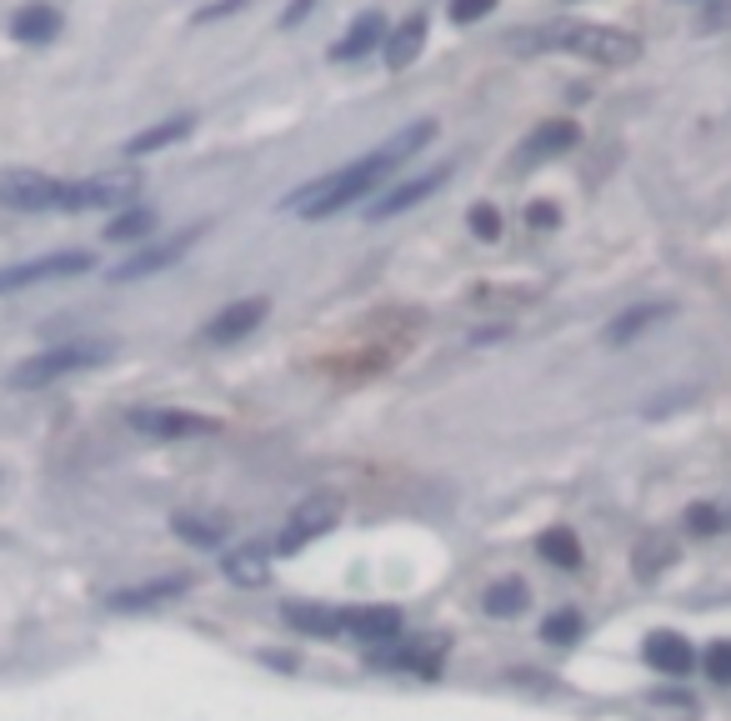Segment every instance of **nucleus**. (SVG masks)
I'll return each mask as SVG.
<instances>
[{"label": "nucleus", "instance_id": "obj_1", "mask_svg": "<svg viewBox=\"0 0 731 721\" xmlns=\"http://www.w3.org/2000/svg\"><path fill=\"white\" fill-rule=\"evenodd\" d=\"M512 51H522V55L567 51V55H581V61H596V66H632V61H642V41L632 31L596 25V21H571V15L512 31Z\"/></svg>", "mask_w": 731, "mask_h": 721}, {"label": "nucleus", "instance_id": "obj_2", "mask_svg": "<svg viewBox=\"0 0 731 721\" xmlns=\"http://www.w3.org/2000/svg\"><path fill=\"white\" fill-rule=\"evenodd\" d=\"M396 171L391 155L372 151V155H361V161L341 165V171L321 175V181H311V186L291 191V196L281 201V211H291V216H307V220H321V216H336V211L356 206V201H366L376 186H381L386 175Z\"/></svg>", "mask_w": 731, "mask_h": 721}, {"label": "nucleus", "instance_id": "obj_3", "mask_svg": "<svg viewBox=\"0 0 731 721\" xmlns=\"http://www.w3.org/2000/svg\"><path fill=\"white\" fill-rule=\"evenodd\" d=\"M146 175L136 165H110L100 175H86V181H71L66 196H61V211H126L136 206Z\"/></svg>", "mask_w": 731, "mask_h": 721}, {"label": "nucleus", "instance_id": "obj_4", "mask_svg": "<svg viewBox=\"0 0 731 721\" xmlns=\"http://www.w3.org/2000/svg\"><path fill=\"white\" fill-rule=\"evenodd\" d=\"M106 356H110L106 341H71V346H51V351H41V356L21 360V366L11 372V386H21V391H31V386H51V381H61V376L90 372V366H100Z\"/></svg>", "mask_w": 731, "mask_h": 721}, {"label": "nucleus", "instance_id": "obj_5", "mask_svg": "<svg viewBox=\"0 0 731 721\" xmlns=\"http://www.w3.org/2000/svg\"><path fill=\"white\" fill-rule=\"evenodd\" d=\"M341 521V496L336 492H316L286 516L281 536H276V557H291V551H307L316 536H326Z\"/></svg>", "mask_w": 731, "mask_h": 721}, {"label": "nucleus", "instance_id": "obj_6", "mask_svg": "<svg viewBox=\"0 0 731 721\" xmlns=\"http://www.w3.org/2000/svg\"><path fill=\"white\" fill-rule=\"evenodd\" d=\"M61 196H66V181L45 171H31V165L0 171V206L6 211H61Z\"/></svg>", "mask_w": 731, "mask_h": 721}, {"label": "nucleus", "instance_id": "obj_7", "mask_svg": "<svg viewBox=\"0 0 731 721\" xmlns=\"http://www.w3.org/2000/svg\"><path fill=\"white\" fill-rule=\"evenodd\" d=\"M126 427L151 441H191V437H216L221 421L196 416V411H171V406H131L126 411Z\"/></svg>", "mask_w": 731, "mask_h": 721}, {"label": "nucleus", "instance_id": "obj_8", "mask_svg": "<svg viewBox=\"0 0 731 721\" xmlns=\"http://www.w3.org/2000/svg\"><path fill=\"white\" fill-rule=\"evenodd\" d=\"M96 266L90 251H51V256H35V261H21L11 271H0V295L25 291V286H45V281H71V276H86Z\"/></svg>", "mask_w": 731, "mask_h": 721}, {"label": "nucleus", "instance_id": "obj_9", "mask_svg": "<svg viewBox=\"0 0 731 721\" xmlns=\"http://www.w3.org/2000/svg\"><path fill=\"white\" fill-rule=\"evenodd\" d=\"M191 240H196V230H181V236H171V240H155V246H141V251H136L131 261H120L116 271H110V281H116V286H126V281H141V276L171 271V266L191 251Z\"/></svg>", "mask_w": 731, "mask_h": 721}, {"label": "nucleus", "instance_id": "obj_10", "mask_svg": "<svg viewBox=\"0 0 731 721\" xmlns=\"http://www.w3.org/2000/svg\"><path fill=\"white\" fill-rule=\"evenodd\" d=\"M186 591H191V577H186V571H171V577L141 581V587L110 591V596H106V606H110V612H151V606H165V601L186 596Z\"/></svg>", "mask_w": 731, "mask_h": 721}, {"label": "nucleus", "instance_id": "obj_11", "mask_svg": "<svg viewBox=\"0 0 731 721\" xmlns=\"http://www.w3.org/2000/svg\"><path fill=\"white\" fill-rule=\"evenodd\" d=\"M451 171H456V165H437V171H426V175H411V181H401V186H391L386 191V201H376L372 211H366V216L372 220H386V216H401V211H411V206H421L426 196H437L441 186H447L451 181Z\"/></svg>", "mask_w": 731, "mask_h": 721}, {"label": "nucleus", "instance_id": "obj_12", "mask_svg": "<svg viewBox=\"0 0 731 721\" xmlns=\"http://www.w3.org/2000/svg\"><path fill=\"white\" fill-rule=\"evenodd\" d=\"M261 321H266V295H251V301H236V306H226L221 316H211L206 331H201V341H211V346H230V341L251 336Z\"/></svg>", "mask_w": 731, "mask_h": 721}, {"label": "nucleus", "instance_id": "obj_13", "mask_svg": "<svg viewBox=\"0 0 731 721\" xmlns=\"http://www.w3.org/2000/svg\"><path fill=\"white\" fill-rule=\"evenodd\" d=\"M271 561H276V541H246V547L221 557V571L236 587H266L271 581Z\"/></svg>", "mask_w": 731, "mask_h": 721}, {"label": "nucleus", "instance_id": "obj_14", "mask_svg": "<svg viewBox=\"0 0 731 721\" xmlns=\"http://www.w3.org/2000/svg\"><path fill=\"white\" fill-rule=\"evenodd\" d=\"M581 141V131H577V120H541L531 136L522 141V165H541V161H551V155H561V151H571V146Z\"/></svg>", "mask_w": 731, "mask_h": 721}, {"label": "nucleus", "instance_id": "obj_15", "mask_svg": "<svg viewBox=\"0 0 731 721\" xmlns=\"http://www.w3.org/2000/svg\"><path fill=\"white\" fill-rule=\"evenodd\" d=\"M281 616H286V626H295L301 636H321V642H331V636L346 632V612L321 606V601H286Z\"/></svg>", "mask_w": 731, "mask_h": 721}, {"label": "nucleus", "instance_id": "obj_16", "mask_svg": "<svg viewBox=\"0 0 731 721\" xmlns=\"http://www.w3.org/2000/svg\"><path fill=\"white\" fill-rule=\"evenodd\" d=\"M642 652H646V661H652L656 671H666V677H687V671L697 667L691 642H687V636H677V632H652Z\"/></svg>", "mask_w": 731, "mask_h": 721}, {"label": "nucleus", "instance_id": "obj_17", "mask_svg": "<svg viewBox=\"0 0 731 721\" xmlns=\"http://www.w3.org/2000/svg\"><path fill=\"white\" fill-rule=\"evenodd\" d=\"M346 632L366 646H386L401 636V612L396 606H361V612H346Z\"/></svg>", "mask_w": 731, "mask_h": 721}, {"label": "nucleus", "instance_id": "obj_18", "mask_svg": "<svg viewBox=\"0 0 731 721\" xmlns=\"http://www.w3.org/2000/svg\"><path fill=\"white\" fill-rule=\"evenodd\" d=\"M386 35H391V31H386V15L381 11H361L331 55H336V61H361V55H372L376 45H386Z\"/></svg>", "mask_w": 731, "mask_h": 721}, {"label": "nucleus", "instance_id": "obj_19", "mask_svg": "<svg viewBox=\"0 0 731 721\" xmlns=\"http://www.w3.org/2000/svg\"><path fill=\"white\" fill-rule=\"evenodd\" d=\"M11 35L21 45H45L61 35V11H55L51 0H31V6H21L11 21Z\"/></svg>", "mask_w": 731, "mask_h": 721}, {"label": "nucleus", "instance_id": "obj_20", "mask_svg": "<svg viewBox=\"0 0 731 721\" xmlns=\"http://www.w3.org/2000/svg\"><path fill=\"white\" fill-rule=\"evenodd\" d=\"M526 601H531L526 581L522 577H502V581H492V587L481 591V612L496 616V622H512V616L526 612Z\"/></svg>", "mask_w": 731, "mask_h": 721}, {"label": "nucleus", "instance_id": "obj_21", "mask_svg": "<svg viewBox=\"0 0 731 721\" xmlns=\"http://www.w3.org/2000/svg\"><path fill=\"white\" fill-rule=\"evenodd\" d=\"M421 45H426V15H406L401 25H396L391 35H386V66L391 71H406L416 61V55H421Z\"/></svg>", "mask_w": 731, "mask_h": 721}, {"label": "nucleus", "instance_id": "obj_22", "mask_svg": "<svg viewBox=\"0 0 731 721\" xmlns=\"http://www.w3.org/2000/svg\"><path fill=\"white\" fill-rule=\"evenodd\" d=\"M191 131H196L191 116H171V120H161V126H151V131L131 136V141H126V155H151V151H165V146H181Z\"/></svg>", "mask_w": 731, "mask_h": 721}, {"label": "nucleus", "instance_id": "obj_23", "mask_svg": "<svg viewBox=\"0 0 731 721\" xmlns=\"http://www.w3.org/2000/svg\"><path fill=\"white\" fill-rule=\"evenodd\" d=\"M146 236H155V206H126L106 226V240H116V246H141Z\"/></svg>", "mask_w": 731, "mask_h": 721}, {"label": "nucleus", "instance_id": "obj_24", "mask_svg": "<svg viewBox=\"0 0 731 721\" xmlns=\"http://www.w3.org/2000/svg\"><path fill=\"white\" fill-rule=\"evenodd\" d=\"M431 141H437V120H411V126H401L396 136H386L381 155H391L396 165H406L416 151H426Z\"/></svg>", "mask_w": 731, "mask_h": 721}, {"label": "nucleus", "instance_id": "obj_25", "mask_svg": "<svg viewBox=\"0 0 731 721\" xmlns=\"http://www.w3.org/2000/svg\"><path fill=\"white\" fill-rule=\"evenodd\" d=\"M536 551H541V561H551V567H561V571L581 567V541H577V531H567V526H551V531L536 536Z\"/></svg>", "mask_w": 731, "mask_h": 721}, {"label": "nucleus", "instance_id": "obj_26", "mask_svg": "<svg viewBox=\"0 0 731 721\" xmlns=\"http://www.w3.org/2000/svg\"><path fill=\"white\" fill-rule=\"evenodd\" d=\"M662 316H671V306H632V311H622V316L606 326V341H612V346H626V341L642 336V331L656 326Z\"/></svg>", "mask_w": 731, "mask_h": 721}, {"label": "nucleus", "instance_id": "obj_27", "mask_svg": "<svg viewBox=\"0 0 731 721\" xmlns=\"http://www.w3.org/2000/svg\"><path fill=\"white\" fill-rule=\"evenodd\" d=\"M581 632H587L581 612H551V616L541 622V642H551V646H571V642H581Z\"/></svg>", "mask_w": 731, "mask_h": 721}, {"label": "nucleus", "instance_id": "obj_28", "mask_svg": "<svg viewBox=\"0 0 731 721\" xmlns=\"http://www.w3.org/2000/svg\"><path fill=\"white\" fill-rule=\"evenodd\" d=\"M171 531L181 536V541H191V547H216L221 536H226L216 521H201V516H186V512L171 516Z\"/></svg>", "mask_w": 731, "mask_h": 721}, {"label": "nucleus", "instance_id": "obj_29", "mask_svg": "<svg viewBox=\"0 0 731 721\" xmlns=\"http://www.w3.org/2000/svg\"><path fill=\"white\" fill-rule=\"evenodd\" d=\"M701 667H707V677L717 687H731V642H711L707 656H701Z\"/></svg>", "mask_w": 731, "mask_h": 721}, {"label": "nucleus", "instance_id": "obj_30", "mask_svg": "<svg viewBox=\"0 0 731 721\" xmlns=\"http://www.w3.org/2000/svg\"><path fill=\"white\" fill-rule=\"evenodd\" d=\"M496 11V0H451V21L456 25H471L481 21V15H492Z\"/></svg>", "mask_w": 731, "mask_h": 721}, {"label": "nucleus", "instance_id": "obj_31", "mask_svg": "<svg viewBox=\"0 0 731 721\" xmlns=\"http://www.w3.org/2000/svg\"><path fill=\"white\" fill-rule=\"evenodd\" d=\"M471 230H476L481 240H496V236H502V216H496L492 206H476V211H471Z\"/></svg>", "mask_w": 731, "mask_h": 721}, {"label": "nucleus", "instance_id": "obj_32", "mask_svg": "<svg viewBox=\"0 0 731 721\" xmlns=\"http://www.w3.org/2000/svg\"><path fill=\"white\" fill-rule=\"evenodd\" d=\"M687 526H691L697 536H711V531H721V512H717V506H691V512H687Z\"/></svg>", "mask_w": 731, "mask_h": 721}, {"label": "nucleus", "instance_id": "obj_33", "mask_svg": "<svg viewBox=\"0 0 731 721\" xmlns=\"http://www.w3.org/2000/svg\"><path fill=\"white\" fill-rule=\"evenodd\" d=\"M246 0H216V6H206V11H196V25H206V21H221V15H230V11H240Z\"/></svg>", "mask_w": 731, "mask_h": 721}, {"label": "nucleus", "instance_id": "obj_34", "mask_svg": "<svg viewBox=\"0 0 731 721\" xmlns=\"http://www.w3.org/2000/svg\"><path fill=\"white\" fill-rule=\"evenodd\" d=\"M311 6H316V0H291V6H286V15H281V25H286V31L307 21V15H311Z\"/></svg>", "mask_w": 731, "mask_h": 721}, {"label": "nucleus", "instance_id": "obj_35", "mask_svg": "<svg viewBox=\"0 0 731 721\" xmlns=\"http://www.w3.org/2000/svg\"><path fill=\"white\" fill-rule=\"evenodd\" d=\"M526 220H531V226L536 230H546V226H557V206H531V211H526Z\"/></svg>", "mask_w": 731, "mask_h": 721}, {"label": "nucleus", "instance_id": "obj_36", "mask_svg": "<svg viewBox=\"0 0 731 721\" xmlns=\"http://www.w3.org/2000/svg\"><path fill=\"white\" fill-rule=\"evenodd\" d=\"M266 667H281V671H295V656L291 652H261Z\"/></svg>", "mask_w": 731, "mask_h": 721}]
</instances>
